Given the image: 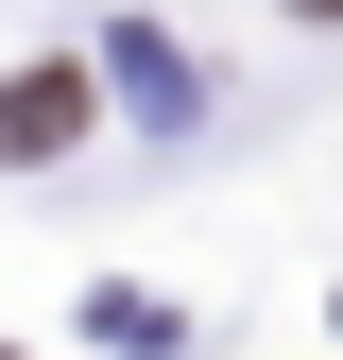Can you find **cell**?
<instances>
[{
    "label": "cell",
    "instance_id": "6da1fadb",
    "mask_svg": "<svg viewBox=\"0 0 343 360\" xmlns=\"http://www.w3.org/2000/svg\"><path fill=\"white\" fill-rule=\"evenodd\" d=\"M69 120H86V86H69V69H34V103H0V155H52Z\"/></svg>",
    "mask_w": 343,
    "mask_h": 360
},
{
    "label": "cell",
    "instance_id": "7a4b0ae2",
    "mask_svg": "<svg viewBox=\"0 0 343 360\" xmlns=\"http://www.w3.org/2000/svg\"><path fill=\"white\" fill-rule=\"evenodd\" d=\"M326 18H343V0H326Z\"/></svg>",
    "mask_w": 343,
    "mask_h": 360
}]
</instances>
